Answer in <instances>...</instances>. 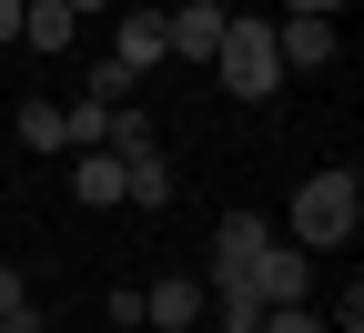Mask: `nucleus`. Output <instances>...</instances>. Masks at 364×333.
<instances>
[{
	"instance_id": "nucleus-1",
	"label": "nucleus",
	"mask_w": 364,
	"mask_h": 333,
	"mask_svg": "<svg viewBox=\"0 0 364 333\" xmlns=\"http://www.w3.org/2000/svg\"><path fill=\"white\" fill-rule=\"evenodd\" d=\"M354 232H364V172H354V162L304 172V192H294V243H304V253H344Z\"/></svg>"
},
{
	"instance_id": "nucleus-2",
	"label": "nucleus",
	"mask_w": 364,
	"mask_h": 333,
	"mask_svg": "<svg viewBox=\"0 0 364 333\" xmlns=\"http://www.w3.org/2000/svg\"><path fill=\"white\" fill-rule=\"evenodd\" d=\"M213 81L233 91V102H273V91H284V51H273V21L263 11H233V21H223Z\"/></svg>"
},
{
	"instance_id": "nucleus-3",
	"label": "nucleus",
	"mask_w": 364,
	"mask_h": 333,
	"mask_svg": "<svg viewBox=\"0 0 364 333\" xmlns=\"http://www.w3.org/2000/svg\"><path fill=\"white\" fill-rule=\"evenodd\" d=\"M243 283H253L263 303H304V293H314V253H304V243H263Z\"/></svg>"
},
{
	"instance_id": "nucleus-4",
	"label": "nucleus",
	"mask_w": 364,
	"mask_h": 333,
	"mask_svg": "<svg viewBox=\"0 0 364 333\" xmlns=\"http://www.w3.org/2000/svg\"><path fill=\"white\" fill-rule=\"evenodd\" d=\"M112 61H122L132 81H142V71H162V61H172V31H162V11H122V21H112Z\"/></svg>"
},
{
	"instance_id": "nucleus-5",
	"label": "nucleus",
	"mask_w": 364,
	"mask_h": 333,
	"mask_svg": "<svg viewBox=\"0 0 364 333\" xmlns=\"http://www.w3.org/2000/svg\"><path fill=\"white\" fill-rule=\"evenodd\" d=\"M263 243H273V232H263L253 212H223V222H213V263H203V283H243Z\"/></svg>"
},
{
	"instance_id": "nucleus-6",
	"label": "nucleus",
	"mask_w": 364,
	"mask_h": 333,
	"mask_svg": "<svg viewBox=\"0 0 364 333\" xmlns=\"http://www.w3.org/2000/svg\"><path fill=\"white\" fill-rule=\"evenodd\" d=\"M223 21H233V11H213V0H182V11H162V31H172V61H203V71H213V51H223Z\"/></svg>"
},
{
	"instance_id": "nucleus-7",
	"label": "nucleus",
	"mask_w": 364,
	"mask_h": 333,
	"mask_svg": "<svg viewBox=\"0 0 364 333\" xmlns=\"http://www.w3.org/2000/svg\"><path fill=\"white\" fill-rule=\"evenodd\" d=\"M273 51H284V71H324V61H334V21L284 11V21H273Z\"/></svg>"
},
{
	"instance_id": "nucleus-8",
	"label": "nucleus",
	"mask_w": 364,
	"mask_h": 333,
	"mask_svg": "<svg viewBox=\"0 0 364 333\" xmlns=\"http://www.w3.org/2000/svg\"><path fill=\"white\" fill-rule=\"evenodd\" d=\"M71 40H81L71 0H21V51H41V61H51V51H71Z\"/></svg>"
},
{
	"instance_id": "nucleus-9",
	"label": "nucleus",
	"mask_w": 364,
	"mask_h": 333,
	"mask_svg": "<svg viewBox=\"0 0 364 333\" xmlns=\"http://www.w3.org/2000/svg\"><path fill=\"white\" fill-rule=\"evenodd\" d=\"M203 323L213 333H263V293L253 283H203Z\"/></svg>"
},
{
	"instance_id": "nucleus-10",
	"label": "nucleus",
	"mask_w": 364,
	"mask_h": 333,
	"mask_svg": "<svg viewBox=\"0 0 364 333\" xmlns=\"http://www.w3.org/2000/svg\"><path fill=\"white\" fill-rule=\"evenodd\" d=\"M71 202L112 212V202H122V152H71Z\"/></svg>"
},
{
	"instance_id": "nucleus-11",
	"label": "nucleus",
	"mask_w": 364,
	"mask_h": 333,
	"mask_svg": "<svg viewBox=\"0 0 364 333\" xmlns=\"http://www.w3.org/2000/svg\"><path fill=\"white\" fill-rule=\"evenodd\" d=\"M122 202H142V212L172 202V162H162V141H152V152H122Z\"/></svg>"
},
{
	"instance_id": "nucleus-12",
	"label": "nucleus",
	"mask_w": 364,
	"mask_h": 333,
	"mask_svg": "<svg viewBox=\"0 0 364 333\" xmlns=\"http://www.w3.org/2000/svg\"><path fill=\"white\" fill-rule=\"evenodd\" d=\"M142 323H162V333H182V323H203V283H152V293H142Z\"/></svg>"
},
{
	"instance_id": "nucleus-13",
	"label": "nucleus",
	"mask_w": 364,
	"mask_h": 333,
	"mask_svg": "<svg viewBox=\"0 0 364 333\" xmlns=\"http://www.w3.org/2000/svg\"><path fill=\"white\" fill-rule=\"evenodd\" d=\"M152 141H162V131H152V111H142V102H112V131H102V152H152Z\"/></svg>"
},
{
	"instance_id": "nucleus-14",
	"label": "nucleus",
	"mask_w": 364,
	"mask_h": 333,
	"mask_svg": "<svg viewBox=\"0 0 364 333\" xmlns=\"http://www.w3.org/2000/svg\"><path fill=\"white\" fill-rule=\"evenodd\" d=\"M21 141L31 152H61V102H21Z\"/></svg>"
},
{
	"instance_id": "nucleus-15",
	"label": "nucleus",
	"mask_w": 364,
	"mask_h": 333,
	"mask_svg": "<svg viewBox=\"0 0 364 333\" xmlns=\"http://www.w3.org/2000/svg\"><path fill=\"white\" fill-rule=\"evenodd\" d=\"M263 333H324V313L314 303H263Z\"/></svg>"
},
{
	"instance_id": "nucleus-16",
	"label": "nucleus",
	"mask_w": 364,
	"mask_h": 333,
	"mask_svg": "<svg viewBox=\"0 0 364 333\" xmlns=\"http://www.w3.org/2000/svg\"><path fill=\"white\" fill-rule=\"evenodd\" d=\"M11 313H31V283H21V263H0V323Z\"/></svg>"
},
{
	"instance_id": "nucleus-17",
	"label": "nucleus",
	"mask_w": 364,
	"mask_h": 333,
	"mask_svg": "<svg viewBox=\"0 0 364 333\" xmlns=\"http://www.w3.org/2000/svg\"><path fill=\"white\" fill-rule=\"evenodd\" d=\"M11 40H21V0H0V51H11Z\"/></svg>"
},
{
	"instance_id": "nucleus-18",
	"label": "nucleus",
	"mask_w": 364,
	"mask_h": 333,
	"mask_svg": "<svg viewBox=\"0 0 364 333\" xmlns=\"http://www.w3.org/2000/svg\"><path fill=\"white\" fill-rule=\"evenodd\" d=\"M284 11H314V21H334V11H344V0H284Z\"/></svg>"
},
{
	"instance_id": "nucleus-19",
	"label": "nucleus",
	"mask_w": 364,
	"mask_h": 333,
	"mask_svg": "<svg viewBox=\"0 0 364 333\" xmlns=\"http://www.w3.org/2000/svg\"><path fill=\"white\" fill-rule=\"evenodd\" d=\"M102 11H122V0H71V21H102Z\"/></svg>"
},
{
	"instance_id": "nucleus-20",
	"label": "nucleus",
	"mask_w": 364,
	"mask_h": 333,
	"mask_svg": "<svg viewBox=\"0 0 364 333\" xmlns=\"http://www.w3.org/2000/svg\"><path fill=\"white\" fill-rule=\"evenodd\" d=\"M0 333H51V323H31V313H11V323H0Z\"/></svg>"
},
{
	"instance_id": "nucleus-21",
	"label": "nucleus",
	"mask_w": 364,
	"mask_h": 333,
	"mask_svg": "<svg viewBox=\"0 0 364 333\" xmlns=\"http://www.w3.org/2000/svg\"><path fill=\"white\" fill-rule=\"evenodd\" d=\"M213 11H243V0H213Z\"/></svg>"
}]
</instances>
